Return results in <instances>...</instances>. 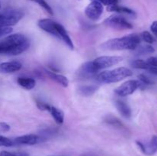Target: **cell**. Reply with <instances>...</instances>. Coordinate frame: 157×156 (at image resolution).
Returning a JSON list of instances; mask_svg holds the SVG:
<instances>
[{"label": "cell", "instance_id": "26", "mask_svg": "<svg viewBox=\"0 0 157 156\" xmlns=\"http://www.w3.org/2000/svg\"><path fill=\"white\" fill-rule=\"evenodd\" d=\"M140 80V85L144 84V85H151L153 84V81L144 74H140L138 76Z\"/></svg>", "mask_w": 157, "mask_h": 156}, {"label": "cell", "instance_id": "19", "mask_svg": "<svg viewBox=\"0 0 157 156\" xmlns=\"http://www.w3.org/2000/svg\"><path fill=\"white\" fill-rule=\"evenodd\" d=\"M98 90V87L95 85H84L78 88V93L83 96H92Z\"/></svg>", "mask_w": 157, "mask_h": 156}, {"label": "cell", "instance_id": "15", "mask_svg": "<svg viewBox=\"0 0 157 156\" xmlns=\"http://www.w3.org/2000/svg\"><path fill=\"white\" fill-rule=\"evenodd\" d=\"M45 73L52 80H55V82L58 83V84H60L61 86L64 87H67L69 84V80L66 76H63L61 74H58V73H55L52 71H48V70H45Z\"/></svg>", "mask_w": 157, "mask_h": 156}, {"label": "cell", "instance_id": "23", "mask_svg": "<svg viewBox=\"0 0 157 156\" xmlns=\"http://www.w3.org/2000/svg\"><path fill=\"white\" fill-rule=\"evenodd\" d=\"M141 38H143L144 41H146L147 43L149 44H153L154 42V38H153V35L150 33L149 32H144L141 34Z\"/></svg>", "mask_w": 157, "mask_h": 156}, {"label": "cell", "instance_id": "1", "mask_svg": "<svg viewBox=\"0 0 157 156\" xmlns=\"http://www.w3.org/2000/svg\"><path fill=\"white\" fill-rule=\"evenodd\" d=\"M29 41L21 34H13L0 41V54L18 55L29 47Z\"/></svg>", "mask_w": 157, "mask_h": 156}, {"label": "cell", "instance_id": "17", "mask_svg": "<svg viewBox=\"0 0 157 156\" xmlns=\"http://www.w3.org/2000/svg\"><path fill=\"white\" fill-rule=\"evenodd\" d=\"M17 83L20 87L25 90H30L35 87V80L33 78L29 77H18L17 79Z\"/></svg>", "mask_w": 157, "mask_h": 156}, {"label": "cell", "instance_id": "4", "mask_svg": "<svg viewBox=\"0 0 157 156\" xmlns=\"http://www.w3.org/2000/svg\"><path fill=\"white\" fill-rule=\"evenodd\" d=\"M24 16L19 9H8L0 13V27H11L16 24Z\"/></svg>", "mask_w": 157, "mask_h": 156}, {"label": "cell", "instance_id": "25", "mask_svg": "<svg viewBox=\"0 0 157 156\" xmlns=\"http://www.w3.org/2000/svg\"><path fill=\"white\" fill-rule=\"evenodd\" d=\"M154 52V48L150 45H146L140 47L138 50V53L141 54H150Z\"/></svg>", "mask_w": 157, "mask_h": 156}, {"label": "cell", "instance_id": "29", "mask_svg": "<svg viewBox=\"0 0 157 156\" xmlns=\"http://www.w3.org/2000/svg\"><path fill=\"white\" fill-rule=\"evenodd\" d=\"M37 106H38V109L41 110H45V111H48L49 109H50V107H51V106L44 102L38 101V102H37Z\"/></svg>", "mask_w": 157, "mask_h": 156}, {"label": "cell", "instance_id": "30", "mask_svg": "<svg viewBox=\"0 0 157 156\" xmlns=\"http://www.w3.org/2000/svg\"><path fill=\"white\" fill-rule=\"evenodd\" d=\"M102 5H105L107 6H114V5H117L119 2V0H98Z\"/></svg>", "mask_w": 157, "mask_h": 156}, {"label": "cell", "instance_id": "14", "mask_svg": "<svg viewBox=\"0 0 157 156\" xmlns=\"http://www.w3.org/2000/svg\"><path fill=\"white\" fill-rule=\"evenodd\" d=\"M115 106H116L120 114L123 117L127 119H130L132 115L131 110H130V107L129 106V105L127 102L123 100H121V99H117L115 101Z\"/></svg>", "mask_w": 157, "mask_h": 156}, {"label": "cell", "instance_id": "2", "mask_svg": "<svg viewBox=\"0 0 157 156\" xmlns=\"http://www.w3.org/2000/svg\"><path fill=\"white\" fill-rule=\"evenodd\" d=\"M140 37L136 34H131L122 38H113L102 44L101 48L109 50H136L140 44Z\"/></svg>", "mask_w": 157, "mask_h": 156}, {"label": "cell", "instance_id": "18", "mask_svg": "<svg viewBox=\"0 0 157 156\" xmlns=\"http://www.w3.org/2000/svg\"><path fill=\"white\" fill-rule=\"evenodd\" d=\"M107 10L108 11V12H117V13L127 14V15H135V12H133L132 9H129V8L127 7H124V6H118V5L107 6Z\"/></svg>", "mask_w": 157, "mask_h": 156}, {"label": "cell", "instance_id": "22", "mask_svg": "<svg viewBox=\"0 0 157 156\" xmlns=\"http://www.w3.org/2000/svg\"><path fill=\"white\" fill-rule=\"evenodd\" d=\"M14 145V142L9 138L5 137L3 136H0V146L10 147Z\"/></svg>", "mask_w": 157, "mask_h": 156}, {"label": "cell", "instance_id": "36", "mask_svg": "<svg viewBox=\"0 0 157 156\" xmlns=\"http://www.w3.org/2000/svg\"><path fill=\"white\" fill-rule=\"evenodd\" d=\"M0 9H1V2H0Z\"/></svg>", "mask_w": 157, "mask_h": 156}, {"label": "cell", "instance_id": "27", "mask_svg": "<svg viewBox=\"0 0 157 156\" xmlns=\"http://www.w3.org/2000/svg\"><path fill=\"white\" fill-rule=\"evenodd\" d=\"M38 5H39L40 6H41V7H42L43 9H44V10L48 12V13L50 14L51 15H53V14H54L53 10H52V9L51 8V6H49V5L48 4V3L46 2L44 0H43L42 2H40Z\"/></svg>", "mask_w": 157, "mask_h": 156}, {"label": "cell", "instance_id": "5", "mask_svg": "<svg viewBox=\"0 0 157 156\" xmlns=\"http://www.w3.org/2000/svg\"><path fill=\"white\" fill-rule=\"evenodd\" d=\"M104 24L110 28L118 29V30H126L133 28L131 23L129 22L126 18L120 15H111L104 21Z\"/></svg>", "mask_w": 157, "mask_h": 156}, {"label": "cell", "instance_id": "35", "mask_svg": "<svg viewBox=\"0 0 157 156\" xmlns=\"http://www.w3.org/2000/svg\"><path fill=\"white\" fill-rule=\"evenodd\" d=\"M29 1H32V2H37L38 4H39L41 2H42L43 0H29Z\"/></svg>", "mask_w": 157, "mask_h": 156}, {"label": "cell", "instance_id": "34", "mask_svg": "<svg viewBox=\"0 0 157 156\" xmlns=\"http://www.w3.org/2000/svg\"><path fill=\"white\" fill-rule=\"evenodd\" d=\"M148 70L150 72V73H153V74L156 75L157 76V67H150Z\"/></svg>", "mask_w": 157, "mask_h": 156}, {"label": "cell", "instance_id": "32", "mask_svg": "<svg viewBox=\"0 0 157 156\" xmlns=\"http://www.w3.org/2000/svg\"><path fill=\"white\" fill-rule=\"evenodd\" d=\"M10 125L6 122H0V131L2 132H8L10 130Z\"/></svg>", "mask_w": 157, "mask_h": 156}, {"label": "cell", "instance_id": "31", "mask_svg": "<svg viewBox=\"0 0 157 156\" xmlns=\"http://www.w3.org/2000/svg\"><path fill=\"white\" fill-rule=\"evenodd\" d=\"M147 63L150 65V67H157V58L156 57H151L147 59Z\"/></svg>", "mask_w": 157, "mask_h": 156}, {"label": "cell", "instance_id": "16", "mask_svg": "<svg viewBox=\"0 0 157 156\" xmlns=\"http://www.w3.org/2000/svg\"><path fill=\"white\" fill-rule=\"evenodd\" d=\"M48 112L51 113V115H52V116L53 117V119H55V122H56L57 124L61 125V124H62L63 122H64V113L62 112V110H61L58 108H56V107L55 106H51Z\"/></svg>", "mask_w": 157, "mask_h": 156}, {"label": "cell", "instance_id": "28", "mask_svg": "<svg viewBox=\"0 0 157 156\" xmlns=\"http://www.w3.org/2000/svg\"><path fill=\"white\" fill-rule=\"evenodd\" d=\"M12 32V28L11 27H0V38L5 35H9Z\"/></svg>", "mask_w": 157, "mask_h": 156}, {"label": "cell", "instance_id": "7", "mask_svg": "<svg viewBox=\"0 0 157 156\" xmlns=\"http://www.w3.org/2000/svg\"><path fill=\"white\" fill-rule=\"evenodd\" d=\"M123 58L119 56H101L94 60L93 63L97 70H99L102 69L108 68L112 66L117 65L121 62Z\"/></svg>", "mask_w": 157, "mask_h": 156}, {"label": "cell", "instance_id": "21", "mask_svg": "<svg viewBox=\"0 0 157 156\" xmlns=\"http://www.w3.org/2000/svg\"><path fill=\"white\" fill-rule=\"evenodd\" d=\"M104 121H105L106 122H107L108 124L115 125V126H121V125H122V123L120 122L119 119H117L116 117H114V116H106V117L104 118Z\"/></svg>", "mask_w": 157, "mask_h": 156}, {"label": "cell", "instance_id": "13", "mask_svg": "<svg viewBox=\"0 0 157 156\" xmlns=\"http://www.w3.org/2000/svg\"><path fill=\"white\" fill-rule=\"evenodd\" d=\"M21 68V64L18 61H9L0 64V71L2 73H14Z\"/></svg>", "mask_w": 157, "mask_h": 156}, {"label": "cell", "instance_id": "6", "mask_svg": "<svg viewBox=\"0 0 157 156\" xmlns=\"http://www.w3.org/2000/svg\"><path fill=\"white\" fill-rule=\"evenodd\" d=\"M140 87V81L135 80H130L124 82V84L119 86L117 88L115 89L114 93L118 96L125 97L129 95L133 94Z\"/></svg>", "mask_w": 157, "mask_h": 156}, {"label": "cell", "instance_id": "33", "mask_svg": "<svg viewBox=\"0 0 157 156\" xmlns=\"http://www.w3.org/2000/svg\"><path fill=\"white\" fill-rule=\"evenodd\" d=\"M150 29H151L153 35L157 38V21H153V22L152 23L151 26H150Z\"/></svg>", "mask_w": 157, "mask_h": 156}, {"label": "cell", "instance_id": "24", "mask_svg": "<svg viewBox=\"0 0 157 156\" xmlns=\"http://www.w3.org/2000/svg\"><path fill=\"white\" fill-rule=\"evenodd\" d=\"M0 156H29V154L25 152H10L7 151H1Z\"/></svg>", "mask_w": 157, "mask_h": 156}, {"label": "cell", "instance_id": "10", "mask_svg": "<svg viewBox=\"0 0 157 156\" xmlns=\"http://www.w3.org/2000/svg\"><path fill=\"white\" fill-rule=\"evenodd\" d=\"M41 141H42V139L41 136L35 134H29L18 136L14 139L13 142L14 144H18V145H33L39 143Z\"/></svg>", "mask_w": 157, "mask_h": 156}, {"label": "cell", "instance_id": "8", "mask_svg": "<svg viewBox=\"0 0 157 156\" xmlns=\"http://www.w3.org/2000/svg\"><path fill=\"white\" fill-rule=\"evenodd\" d=\"M104 11L103 5L98 0H93L88 6L86 7L85 15L89 19L92 21H98L101 18Z\"/></svg>", "mask_w": 157, "mask_h": 156}, {"label": "cell", "instance_id": "11", "mask_svg": "<svg viewBox=\"0 0 157 156\" xmlns=\"http://www.w3.org/2000/svg\"><path fill=\"white\" fill-rule=\"evenodd\" d=\"M98 70L95 67L93 61L86 62L80 67L78 70V75L82 78H90L96 76Z\"/></svg>", "mask_w": 157, "mask_h": 156}, {"label": "cell", "instance_id": "20", "mask_svg": "<svg viewBox=\"0 0 157 156\" xmlns=\"http://www.w3.org/2000/svg\"><path fill=\"white\" fill-rule=\"evenodd\" d=\"M131 65L133 68L136 69H144V70H147L150 68V65L147 63V61L144 60H135L131 63Z\"/></svg>", "mask_w": 157, "mask_h": 156}, {"label": "cell", "instance_id": "9", "mask_svg": "<svg viewBox=\"0 0 157 156\" xmlns=\"http://www.w3.org/2000/svg\"><path fill=\"white\" fill-rule=\"evenodd\" d=\"M59 23L50 19V18H43L40 19L38 22V25L41 30L44 31L47 33L51 34L54 36L59 38Z\"/></svg>", "mask_w": 157, "mask_h": 156}, {"label": "cell", "instance_id": "3", "mask_svg": "<svg viewBox=\"0 0 157 156\" xmlns=\"http://www.w3.org/2000/svg\"><path fill=\"white\" fill-rule=\"evenodd\" d=\"M133 72L127 67H121L111 70H105L98 73L96 80L102 84H113L131 76Z\"/></svg>", "mask_w": 157, "mask_h": 156}, {"label": "cell", "instance_id": "12", "mask_svg": "<svg viewBox=\"0 0 157 156\" xmlns=\"http://www.w3.org/2000/svg\"><path fill=\"white\" fill-rule=\"evenodd\" d=\"M136 144L144 154L153 155L157 152V136H153L149 143L144 144L137 141Z\"/></svg>", "mask_w": 157, "mask_h": 156}]
</instances>
